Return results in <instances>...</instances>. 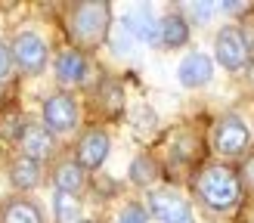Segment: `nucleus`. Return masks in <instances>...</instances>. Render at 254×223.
Here are the masks:
<instances>
[{
    "mask_svg": "<svg viewBox=\"0 0 254 223\" xmlns=\"http://www.w3.org/2000/svg\"><path fill=\"white\" fill-rule=\"evenodd\" d=\"M56 220L59 223H78V202L68 192L56 195Z\"/></svg>",
    "mask_w": 254,
    "mask_h": 223,
    "instance_id": "nucleus-19",
    "label": "nucleus"
},
{
    "mask_svg": "<svg viewBox=\"0 0 254 223\" xmlns=\"http://www.w3.org/2000/svg\"><path fill=\"white\" fill-rule=\"evenodd\" d=\"M109 155V136L103 130H87L78 143V165L81 167H99Z\"/></svg>",
    "mask_w": 254,
    "mask_h": 223,
    "instance_id": "nucleus-9",
    "label": "nucleus"
},
{
    "mask_svg": "<svg viewBox=\"0 0 254 223\" xmlns=\"http://www.w3.org/2000/svg\"><path fill=\"white\" fill-rule=\"evenodd\" d=\"M9 180L16 189H34L37 183H41V161H34L28 155H22L12 161V167H9Z\"/></svg>",
    "mask_w": 254,
    "mask_h": 223,
    "instance_id": "nucleus-12",
    "label": "nucleus"
},
{
    "mask_svg": "<svg viewBox=\"0 0 254 223\" xmlns=\"http://www.w3.org/2000/svg\"><path fill=\"white\" fill-rule=\"evenodd\" d=\"M56 78L59 84H81L87 78V59L78 50H65L56 56Z\"/></svg>",
    "mask_w": 254,
    "mask_h": 223,
    "instance_id": "nucleus-11",
    "label": "nucleus"
},
{
    "mask_svg": "<svg viewBox=\"0 0 254 223\" xmlns=\"http://www.w3.org/2000/svg\"><path fill=\"white\" fill-rule=\"evenodd\" d=\"M130 180L136 186H152L158 180V165H155V158H149V155H136L133 158V165H130Z\"/></svg>",
    "mask_w": 254,
    "mask_h": 223,
    "instance_id": "nucleus-17",
    "label": "nucleus"
},
{
    "mask_svg": "<svg viewBox=\"0 0 254 223\" xmlns=\"http://www.w3.org/2000/svg\"><path fill=\"white\" fill-rule=\"evenodd\" d=\"M158 37L164 47H183L189 41V25L180 12H168L161 22H158Z\"/></svg>",
    "mask_w": 254,
    "mask_h": 223,
    "instance_id": "nucleus-13",
    "label": "nucleus"
},
{
    "mask_svg": "<svg viewBox=\"0 0 254 223\" xmlns=\"http://www.w3.org/2000/svg\"><path fill=\"white\" fill-rule=\"evenodd\" d=\"M118 223H146V211L139 208V205H127V208L121 211Z\"/></svg>",
    "mask_w": 254,
    "mask_h": 223,
    "instance_id": "nucleus-22",
    "label": "nucleus"
},
{
    "mask_svg": "<svg viewBox=\"0 0 254 223\" xmlns=\"http://www.w3.org/2000/svg\"><path fill=\"white\" fill-rule=\"evenodd\" d=\"M9 65H12V56H9V50L0 44V81H3L6 74H9Z\"/></svg>",
    "mask_w": 254,
    "mask_h": 223,
    "instance_id": "nucleus-23",
    "label": "nucleus"
},
{
    "mask_svg": "<svg viewBox=\"0 0 254 223\" xmlns=\"http://www.w3.org/2000/svg\"><path fill=\"white\" fill-rule=\"evenodd\" d=\"M99 103L106 106V112H121V106H124V90H121V84L118 81H112V78H106L103 81V87H99Z\"/></svg>",
    "mask_w": 254,
    "mask_h": 223,
    "instance_id": "nucleus-18",
    "label": "nucleus"
},
{
    "mask_svg": "<svg viewBox=\"0 0 254 223\" xmlns=\"http://www.w3.org/2000/svg\"><path fill=\"white\" fill-rule=\"evenodd\" d=\"M121 25L130 31L133 41H149V44L158 41V22H155V16H152L149 6H133V9L124 16Z\"/></svg>",
    "mask_w": 254,
    "mask_h": 223,
    "instance_id": "nucleus-10",
    "label": "nucleus"
},
{
    "mask_svg": "<svg viewBox=\"0 0 254 223\" xmlns=\"http://www.w3.org/2000/svg\"><path fill=\"white\" fill-rule=\"evenodd\" d=\"M242 173H245V183H248L251 189H254V155L245 161V170H242Z\"/></svg>",
    "mask_w": 254,
    "mask_h": 223,
    "instance_id": "nucleus-24",
    "label": "nucleus"
},
{
    "mask_svg": "<svg viewBox=\"0 0 254 223\" xmlns=\"http://www.w3.org/2000/svg\"><path fill=\"white\" fill-rule=\"evenodd\" d=\"M109 25H112V9H109V3H99V0L96 3H78L68 16L71 37L87 50H93L106 41Z\"/></svg>",
    "mask_w": 254,
    "mask_h": 223,
    "instance_id": "nucleus-2",
    "label": "nucleus"
},
{
    "mask_svg": "<svg viewBox=\"0 0 254 223\" xmlns=\"http://www.w3.org/2000/svg\"><path fill=\"white\" fill-rule=\"evenodd\" d=\"M214 53H217V62L223 68L230 71H239L248 62V41L242 28H236V25H226V28H220L217 41H214Z\"/></svg>",
    "mask_w": 254,
    "mask_h": 223,
    "instance_id": "nucleus-4",
    "label": "nucleus"
},
{
    "mask_svg": "<svg viewBox=\"0 0 254 223\" xmlns=\"http://www.w3.org/2000/svg\"><path fill=\"white\" fill-rule=\"evenodd\" d=\"M130 41H133V37H130V31H127L124 25H118V28H115V34H112V47H115L118 53H127V50H130Z\"/></svg>",
    "mask_w": 254,
    "mask_h": 223,
    "instance_id": "nucleus-21",
    "label": "nucleus"
},
{
    "mask_svg": "<svg viewBox=\"0 0 254 223\" xmlns=\"http://www.w3.org/2000/svg\"><path fill=\"white\" fill-rule=\"evenodd\" d=\"M81 186H84V167L78 161H62L56 167V189L71 195V192H78Z\"/></svg>",
    "mask_w": 254,
    "mask_h": 223,
    "instance_id": "nucleus-15",
    "label": "nucleus"
},
{
    "mask_svg": "<svg viewBox=\"0 0 254 223\" xmlns=\"http://www.w3.org/2000/svg\"><path fill=\"white\" fill-rule=\"evenodd\" d=\"M195 192L211 211H233L242 198V183L226 165H208L195 180Z\"/></svg>",
    "mask_w": 254,
    "mask_h": 223,
    "instance_id": "nucleus-1",
    "label": "nucleus"
},
{
    "mask_svg": "<svg viewBox=\"0 0 254 223\" xmlns=\"http://www.w3.org/2000/svg\"><path fill=\"white\" fill-rule=\"evenodd\" d=\"M177 74H180V84H183V87H205V84L214 78V62H211L205 53H189V56L180 62Z\"/></svg>",
    "mask_w": 254,
    "mask_h": 223,
    "instance_id": "nucleus-8",
    "label": "nucleus"
},
{
    "mask_svg": "<svg viewBox=\"0 0 254 223\" xmlns=\"http://www.w3.org/2000/svg\"><path fill=\"white\" fill-rule=\"evenodd\" d=\"M78 223H93V220H78Z\"/></svg>",
    "mask_w": 254,
    "mask_h": 223,
    "instance_id": "nucleus-26",
    "label": "nucleus"
},
{
    "mask_svg": "<svg viewBox=\"0 0 254 223\" xmlns=\"http://www.w3.org/2000/svg\"><path fill=\"white\" fill-rule=\"evenodd\" d=\"M149 208L158 217V223H195L192 208L183 195H177L174 189H158L149 195Z\"/></svg>",
    "mask_w": 254,
    "mask_h": 223,
    "instance_id": "nucleus-5",
    "label": "nucleus"
},
{
    "mask_svg": "<svg viewBox=\"0 0 254 223\" xmlns=\"http://www.w3.org/2000/svg\"><path fill=\"white\" fill-rule=\"evenodd\" d=\"M211 12H214V6H211V3H198V6H195V16H198V19H208Z\"/></svg>",
    "mask_w": 254,
    "mask_h": 223,
    "instance_id": "nucleus-25",
    "label": "nucleus"
},
{
    "mask_svg": "<svg viewBox=\"0 0 254 223\" xmlns=\"http://www.w3.org/2000/svg\"><path fill=\"white\" fill-rule=\"evenodd\" d=\"M44 121L50 133H68L78 124V103L68 93H56L44 103Z\"/></svg>",
    "mask_w": 254,
    "mask_h": 223,
    "instance_id": "nucleus-6",
    "label": "nucleus"
},
{
    "mask_svg": "<svg viewBox=\"0 0 254 223\" xmlns=\"http://www.w3.org/2000/svg\"><path fill=\"white\" fill-rule=\"evenodd\" d=\"M22 149H25V155H28V158L41 161L44 155L53 152V136H50L47 127H25V133H22Z\"/></svg>",
    "mask_w": 254,
    "mask_h": 223,
    "instance_id": "nucleus-14",
    "label": "nucleus"
},
{
    "mask_svg": "<svg viewBox=\"0 0 254 223\" xmlns=\"http://www.w3.org/2000/svg\"><path fill=\"white\" fill-rule=\"evenodd\" d=\"M0 223H44V220H41V211L31 202H12V205L3 208Z\"/></svg>",
    "mask_w": 254,
    "mask_h": 223,
    "instance_id": "nucleus-16",
    "label": "nucleus"
},
{
    "mask_svg": "<svg viewBox=\"0 0 254 223\" xmlns=\"http://www.w3.org/2000/svg\"><path fill=\"white\" fill-rule=\"evenodd\" d=\"M0 133H3L6 140H22L25 124H22L19 112H3V118H0Z\"/></svg>",
    "mask_w": 254,
    "mask_h": 223,
    "instance_id": "nucleus-20",
    "label": "nucleus"
},
{
    "mask_svg": "<svg viewBox=\"0 0 254 223\" xmlns=\"http://www.w3.org/2000/svg\"><path fill=\"white\" fill-rule=\"evenodd\" d=\"M12 59L19 62L22 71L37 74V71H44V65H47V44L34 31H22L16 41H12Z\"/></svg>",
    "mask_w": 254,
    "mask_h": 223,
    "instance_id": "nucleus-7",
    "label": "nucleus"
},
{
    "mask_svg": "<svg viewBox=\"0 0 254 223\" xmlns=\"http://www.w3.org/2000/svg\"><path fill=\"white\" fill-rule=\"evenodd\" d=\"M251 143V130L239 115H223L214 124V149L220 155H242Z\"/></svg>",
    "mask_w": 254,
    "mask_h": 223,
    "instance_id": "nucleus-3",
    "label": "nucleus"
}]
</instances>
